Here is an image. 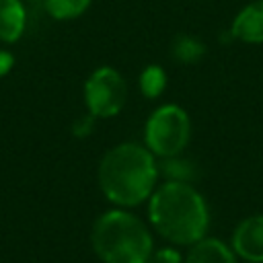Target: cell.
I'll list each match as a JSON object with an SVG mask.
<instances>
[{"label": "cell", "mask_w": 263, "mask_h": 263, "mask_svg": "<svg viewBox=\"0 0 263 263\" xmlns=\"http://www.w3.org/2000/svg\"><path fill=\"white\" fill-rule=\"evenodd\" d=\"M148 216L160 236L181 247H191L205 238L210 224L203 197L185 181L160 185L150 195Z\"/></svg>", "instance_id": "6da1fadb"}, {"label": "cell", "mask_w": 263, "mask_h": 263, "mask_svg": "<svg viewBox=\"0 0 263 263\" xmlns=\"http://www.w3.org/2000/svg\"><path fill=\"white\" fill-rule=\"evenodd\" d=\"M158 168L150 150L138 144L111 148L99 164V187L117 205H138L154 193Z\"/></svg>", "instance_id": "7a4b0ae2"}, {"label": "cell", "mask_w": 263, "mask_h": 263, "mask_svg": "<svg viewBox=\"0 0 263 263\" xmlns=\"http://www.w3.org/2000/svg\"><path fill=\"white\" fill-rule=\"evenodd\" d=\"M90 242L103 263H146L154 251L144 222L125 210H111L97 218Z\"/></svg>", "instance_id": "3957f363"}, {"label": "cell", "mask_w": 263, "mask_h": 263, "mask_svg": "<svg viewBox=\"0 0 263 263\" xmlns=\"http://www.w3.org/2000/svg\"><path fill=\"white\" fill-rule=\"evenodd\" d=\"M189 129L187 113L177 105H164L156 109L146 123V144L150 152L171 158L187 146Z\"/></svg>", "instance_id": "277c9868"}, {"label": "cell", "mask_w": 263, "mask_h": 263, "mask_svg": "<svg viewBox=\"0 0 263 263\" xmlns=\"http://www.w3.org/2000/svg\"><path fill=\"white\" fill-rule=\"evenodd\" d=\"M127 97L125 80L113 68L95 70L84 84V101L92 117H113L121 111Z\"/></svg>", "instance_id": "5b68a950"}, {"label": "cell", "mask_w": 263, "mask_h": 263, "mask_svg": "<svg viewBox=\"0 0 263 263\" xmlns=\"http://www.w3.org/2000/svg\"><path fill=\"white\" fill-rule=\"evenodd\" d=\"M232 251L249 263H263V214L251 216L234 228Z\"/></svg>", "instance_id": "8992f818"}, {"label": "cell", "mask_w": 263, "mask_h": 263, "mask_svg": "<svg viewBox=\"0 0 263 263\" xmlns=\"http://www.w3.org/2000/svg\"><path fill=\"white\" fill-rule=\"evenodd\" d=\"M230 33L247 43H263V0L245 6L236 14Z\"/></svg>", "instance_id": "52a82bcc"}, {"label": "cell", "mask_w": 263, "mask_h": 263, "mask_svg": "<svg viewBox=\"0 0 263 263\" xmlns=\"http://www.w3.org/2000/svg\"><path fill=\"white\" fill-rule=\"evenodd\" d=\"M185 263H236V255L220 238L205 236L191 245Z\"/></svg>", "instance_id": "ba28073f"}, {"label": "cell", "mask_w": 263, "mask_h": 263, "mask_svg": "<svg viewBox=\"0 0 263 263\" xmlns=\"http://www.w3.org/2000/svg\"><path fill=\"white\" fill-rule=\"evenodd\" d=\"M25 31V8L21 0H0V41L14 43Z\"/></svg>", "instance_id": "9c48e42d"}, {"label": "cell", "mask_w": 263, "mask_h": 263, "mask_svg": "<svg viewBox=\"0 0 263 263\" xmlns=\"http://www.w3.org/2000/svg\"><path fill=\"white\" fill-rule=\"evenodd\" d=\"M88 4L90 0H45V10L58 21H68L82 14Z\"/></svg>", "instance_id": "30bf717a"}, {"label": "cell", "mask_w": 263, "mask_h": 263, "mask_svg": "<svg viewBox=\"0 0 263 263\" xmlns=\"http://www.w3.org/2000/svg\"><path fill=\"white\" fill-rule=\"evenodd\" d=\"M166 86V74L160 66H148L140 76V88L142 95L148 99L158 97Z\"/></svg>", "instance_id": "8fae6325"}, {"label": "cell", "mask_w": 263, "mask_h": 263, "mask_svg": "<svg viewBox=\"0 0 263 263\" xmlns=\"http://www.w3.org/2000/svg\"><path fill=\"white\" fill-rule=\"evenodd\" d=\"M203 53V47L191 37H179L175 43V58L181 62H195Z\"/></svg>", "instance_id": "7c38bea8"}, {"label": "cell", "mask_w": 263, "mask_h": 263, "mask_svg": "<svg viewBox=\"0 0 263 263\" xmlns=\"http://www.w3.org/2000/svg\"><path fill=\"white\" fill-rule=\"evenodd\" d=\"M146 263H183V261H181V255H179L177 249L164 247V249L152 251L150 257L146 259Z\"/></svg>", "instance_id": "4fadbf2b"}, {"label": "cell", "mask_w": 263, "mask_h": 263, "mask_svg": "<svg viewBox=\"0 0 263 263\" xmlns=\"http://www.w3.org/2000/svg\"><path fill=\"white\" fill-rule=\"evenodd\" d=\"M12 64H14V58H12V53H8V51L0 49V76L8 74V72L12 70Z\"/></svg>", "instance_id": "5bb4252c"}, {"label": "cell", "mask_w": 263, "mask_h": 263, "mask_svg": "<svg viewBox=\"0 0 263 263\" xmlns=\"http://www.w3.org/2000/svg\"><path fill=\"white\" fill-rule=\"evenodd\" d=\"M90 125H92V115L82 117V119L76 121V125H74V134H76V136H84V134H88Z\"/></svg>", "instance_id": "9a60e30c"}, {"label": "cell", "mask_w": 263, "mask_h": 263, "mask_svg": "<svg viewBox=\"0 0 263 263\" xmlns=\"http://www.w3.org/2000/svg\"><path fill=\"white\" fill-rule=\"evenodd\" d=\"M31 2H37V0H31Z\"/></svg>", "instance_id": "2e32d148"}]
</instances>
